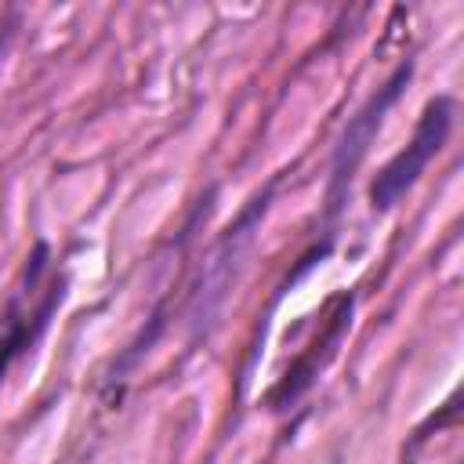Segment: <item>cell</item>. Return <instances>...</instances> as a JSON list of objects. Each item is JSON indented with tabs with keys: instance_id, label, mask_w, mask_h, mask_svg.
I'll return each mask as SVG.
<instances>
[{
	"instance_id": "1",
	"label": "cell",
	"mask_w": 464,
	"mask_h": 464,
	"mask_svg": "<svg viewBox=\"0 0 464 464\" xmlns=\"http://www.w3.org/2000/svg\"><path fill=\"white\" fill-rule=\"evenodd\" d=\"M450 127H453V98H450V94H435V98L424 105L410 145L399 149V152L377 170V178H373V185H370V207H373L377 214L392 210V207L417 185V178L424 174V167H428V163L439 156V149L446 145Z\"/></svg>"
},
{
	"instance_id": "2",
	"label": "cell",
	"mask_w": 464,
	"mask_h": 464,
	"mask_svg": "<svg viewBox=\"0 0 464 464\" xmlns=\"http://www.w3.org/2000/svg\"><path fill=\"white\" fill-rule=\"evenodd\" d=\"M44 272H47V246L36 243V250L25 265V279L14 290V297L4 312V323H0V373L11 366L14 355H22L36 341V334L47 326L54 304L62 301V279H51L47 290H36Z\"/></svg>"
},
{
	"instance_id": "3",
	"label": "cell",
	"mask_w": 464,
	"mask_h": 464,
	"mask_svg": "<svg viewBox=\"0 0 464 464\" xmlns=\"http://www.w3.org/2000/svg\"><path fill=\"white\" fill-rule=\"evenodd\" d=\"M410 76H413V62H402V65L388 76V83L348 120V127H344V134H341V145H337V152H334V167H330V210H337V196H341L344 178H352L355 163H359L362 152L370 149V141H373V134H377L384 112L399 102V94H402V87L410 83Z\"/></svg>"
},
{
	"instance_id": "4",
	"label": "cell",
	"mask_w": 464,
	"mask_h": 464,
	"mask_svg": "<svg viewBox=\"0 0 464 464\" xmlns=\"http://www.w3.org/2000/svg\"><path fill=\"white\" fill-rule=\"evenodd\" d=\"M348 323H352V297H341V312L334 315V326H330V330L312 344V352H308L297 366H290V370H286V381H283V384H279V392L272 395L276 410H279V406H286V402H294V399L312 384V377H315V373H319V366L330 359V352H334V344L341 341V334L348 330Z\"/></svg>"
}]
</instances>
